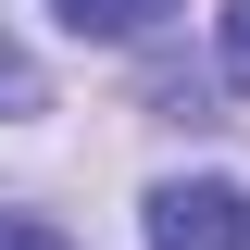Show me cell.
<instances>
[{
    "label": "cell",
    "instance_id": "cell-5",
    "mask_svg": "<svg viewBox=\"0 0 250 250\" xmlns=\"http://www.w3.org/2000/svg\"><path fill=\"white\" fill-rule=\"evenodd\" d=\"M225 75L250 88V0H225Z\"/></svg>",
    "mask_w": 250,
    "mask_h": 250
},
{
    "label": "cell",
    "instance_id": "cell-1",
    "mask_svg": "<svg viewBox=\"0 0 250 250\" xmlns=\"http://www.w3.org/2000/svg\"><path fill=\"white\" fill-rule=\"evenodd\" d=\"M138 238L150 250H250V200L225 175H163L150 213H138Z\"/></svg>",
    "mask_w": 250,
    "mask_h": 250
},
{
    "label": "cell",
    "instance_id": "cell-2",
    "mask_svg": "<svg viewBox=\"0 0 250 250\" xmlns=\"http://www.w3.org/2000/svg\"><path fill=\"white\" fill-rule=\"evenodd\" d=\"M50 13H62L75 38H150L163 13H175V0H50Z\"/></svg>",
    "mask_w": 250,
    "mask_h": 250
},
{
    "label": "cell",
    "instance_id": "cell-3",
    "mask_svg": "<svg viewBox=\"0 0 250 250\" xmlns=\"http://www.w3.org/2000/svg\"><path fill=\"white\" fill-rule=\"evenodd\" d=\"M25 113H50V75H38V62L0 38V125H25Z\"/></svg>",
    "mask_w": 250,
    "mask_h": 250
},
{
    "label": "cell",
    "instance_id": "cell-4",
    "mask_svg": "<svg viewBox=\"0 0 250 250\" xmlns=\"http://www.w3.org/2000/svg\"><path fill=\"white\" fill-rule=\"evenodd\" d=\"M0 250H75V238H62L50 213H0Z\"/></svg>",
    "mask_w": 250,
    "mask_h": 250
}]
</instances>
